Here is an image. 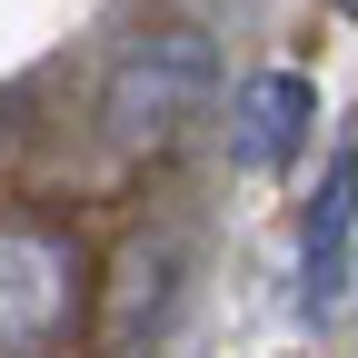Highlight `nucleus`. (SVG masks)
<instances>
[{
  "label": "nucleus",
  "instance_id": "f257e3e1",
  "mask_svg": "<svg viewBox=\"0 0 358 358\" xmlns=\"http://www.w3.org/2000/svg\"><path fill=\"white\" fill-rule=\"evenodd\" d=\"M209 80H219V60H209V30H189V20H159V30H140V40H129V50L110 60V80H100V140H110L120 159H150V150H169L179 129L199 120Z\"/></svg>",
  "mask_w": 358,
  "mask_h": 358
},
{
  "label": "nucleus",
  "instance_id": "f03ea898",
  "mask_svg": "<svg viewBox=\"0 0 358 358\" xmlns=\"http://www.w3.org/2000/svg\"><path fill=\"white\" fill-rule=\"evenodd\" d=\"M90 319V249L70 219H0V358H50Z\"/></svg>",
  "mask_w": 358,
  "mask_h": 358
},
{
  "label": "nucleus",
  "instance_id": "7ed1b4c3",
  "mask_svg": "<svg viewBox=\"0 0 358 358\" xmlns=\"http://www.w3.org/2000/svg\"><path fill=\"white\" fill-rule=\"evenodd\" d=\"M179 279H189V239L179 229H129L100 268V299H90V348L100 358H150L169 308H179Z\"/></svg>",
  "mask_w": 358,
  "mask_h": 358
},
{
  "label": "nucleus",
  "instance_id": "20e7f679",
  "mask_svg": "<svg viewBox=\"0 0 358 358\" xmlns=\"http://www.w3.org/2000/svg\"><path fill=\"white\" fill-rule=\"evenodd\" d=\"M348 239H358V150H338L319 169V199H308V249H299V308L329 319L348 299Z\"/></svg>",
  "mask_w": 358,
  "mask_h": 358
},
{
  "label": "nucleus",
  "instance_id": "39448f33",
  "mask_svg": "<svg viewBox=\"0 0 358 358\" xmlns=\"http://www.w3.org/2000/svg\"><path fill=\"white\" fill-rule=\"evenodd\" d=\"M308 120H319V90H308L299 70H259L239 80V110H229V150L239 169H289L308 150Z\"/></svg>",
  "mask_w": 358,
  "mask_h": 358
},
{
  "label": "nucleus",
  "instance_id": "423d86ee",
  "mask_svg": "<svg viewBox=\"0 0 358 358\" xmlns=\"http://www.w3.org/2000/svg\"><path fill=\"white\" fill-rule=\"evenodd\" d=\"M338 10H348V20H358V0H338Z\"/></svg>",
  "mask_w": 358,
  "mask_h": 358
}]
</instances>
